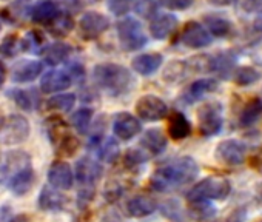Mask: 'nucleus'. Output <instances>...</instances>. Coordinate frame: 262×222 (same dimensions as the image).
Instances as JSON below:
<instances>
[{
  "label": "nucleus",
  "instance_id": "nucleus-1",
  "mask_svg": "<svg viewBox=\"0 0 262 222\" xmlns=\"http://www.w3.org/2000/svg\"><path fill=\"white\" fill-rule=\"evenodd\" d=\"M199 174V165L193 158L184 156L159 167L151 176V187L158 191H171L191 184Z\"/></svg>",
  "mask_w": 262,
  "mask_h": 222
},
{
  "label": "nucleus",
  "instance_id": "nucleus-2",
  "mask_svg": "<svg viewBox=\"0 0 262 222\" xmlns=\"http://www.w3.org/2000/svg\"><path fill=\"white\" fill-rule=\"evenodd\" d=\"M5 176L8 188L17 194H27L34 184V171L30 156L24 151H10L5 161Z\"/></svg>",
  "mask_w": 262,
  "mask_h": 222
},
{
  "label": "nucleus",
  "instance_id": "nucleus-3",
  "mask_svg": "<svg viewBox=\"0 0 262 222\" xmlns=\"http://www.w3.org/2000/svg\"><path fill=\"white\" fill-rule=\"evenodd\" d=\"M93 77L96 85L110 96H122L131 90L133 76L117 63H100L93 70Z\"/></svg>",
  "mask_w": 262,
  "mask_h": 222
},
{
  "label": "nucleus",
  "instance_id": "nucleus-4",
  "mask_svg": "<svg viewBox=\"0 0 262 222\" xmlns=\"http://www.w3.org/2000/svg\"><path fill=\"white\" fill-rule=\"evenodd\" d=\"M102 176V165L91 158H80L76 164V181L80 185L79 202L86 205L94 196V188Z\"/></svg>",
  "mask_w": 262,
  "mask_h": 222
},
{
  "label": "nucleus",
  "instance_id": "nucleus-5",
  "mask_svg": "<svg viewBox=\"0 0 262 222\" xmlns=\"http://www.w3.org/2000/svg\"><path fill=\"white\" fill-rule=\"evenodd\" d=\"M230 181L224 176H208L188 191L190 201L225 199L230 194Z\"/></svg>",
  "mask_w": 262,
  "mask_h": 222
},
{
  "label": "nucleus",
  "instance_id": "nucleus-6",
  "mask_svg": "<svg viewBox=\"0 0 262 222\" xmlns=\"http://www.w3.org/2000/svg\"><path fill=\"white\" fill-rule=\"evenodd\" d=\"M117 36L123 51H138L147 45V36L144 30L133 17H125L117 24Z\"/></svg>",
  "mask_w": 262,
  "mask_h": 222
},
{
  "label": "nucleus",
  "instance_id": "nucleus-7",
  "mask_svg": "<svg viewBox=\"0 0 262 222\" xmlns=\"http://www.w3.org/2000/svg\"><path fill=\"white\" fill-rule=\"evenodd\" d=\"M198 124H199V131L202 136L210 138V136L217 135L224 124L222 103L216 100L204 103L198 109Z\"/></svg>",
  "mask_w": 262,
  "mask_h": 222
},
{
  "label": "nucleus",
  "instance_id": "nucleus-8",
  "mask_svg": "<svg viewBox=\"0 0 262 222\" xmlns=\"http://www.w3.org/2000/svg\"><path fill=\"white\" fill-rule=\"evenodd\" d=\"M30 122L22 115H11L2 127V141L7 145L24 144L30 136Z\"/></svg>",
  "mask_w": 262,
  "mask_h": 222
},
{
  "label": "nucleus",
  "instance_id": "nucleus-9",
  "mask_svg": "<svg viewBox=\"0 0 262 222\" xmlns=\"http://www.w3.org/2000/svg\"><path fill=\"white\" fill-rule=\"evenodd\" d=\"M136 113L144 121L156 122L168 115V106L161 97L155 94H147L136 102Z\"/></svg>",
  "mask_w": 262,
  "mask_h": 222
},
{
  "label": "nucleus",
  "instance_id": "nucleus-10",
  "mask_svg": "<svg viewBox=\"0 0 262 222\" xmlns=\"http://www.w3.org/2000/svg\"><path fill=\"white\" fill-rule=\"evenodd\" d=\"M214 158L219 164L236 167L245 161V145L236 139H225L217 144L214 150Z\"/></svg>",
  "mask_w": 262,
  "mask_h": 222
},
{
  "label": "nucleus",
  "instance_id": "nucleus-11",
  "mask_svg": "<svg viewBox=\"0 0 262 222\" xmlns=\"http://www.w3.org/2000/svg\"><path fill=\"white\" fill-rule=\"evenodd\" d=\"M108 28H110L108 17L96 11L85 13L79 20V30L85 39H96L100 34H103Z\"/></svg>",
  "mask_w": 262,
  "mask_h": 222
},
{
  "label": "nucleus",
  "instance_id": "nucleus-12",
  "mask_svg": "<svg viewBox=\"0 0 262 222\" xmlns=\"http://www.w3.org/2000/svg\"><path fill=\"white\" fill-rule=\"evenodd\" d=\"M141 122L129 113H119L113 119V133L122 141H129L141 133Z\"/></svg>",
  "mask_w": 262,
  "mask_h": 222
},
{
  "label": "nucleus",
  "instance_id": "nucleus-13",
  "mask_svg": "<svg viewBox=\"0 0 262 222\" xmlns=\"http://www.w3.org/2000/svg\"><path fill=\"white\" fill-rule=\"evenodd\" d=\"M211 40V34L198 22H188L181 34V42L188 48H205Z\"/></svg>",
  "mask_w": 262,
  "mask_h": 222
},
{
  "label": "nucleus",
  "instance_id": "nucleus-14",
  "mask_svg": "<svg viewBox=\"0 0 262 222\" xmlns=\"http://www.w3.org/2000/svg\"><path fill=\"white\" fill-rule=\"evenodd\" d=\"M48 182L57 190H70L74 184V173L68 162L57 161L48 168Z\"/></svg>",
  "mask_w": 262,
  "mask_h": 222
},
{
  "label": "nucleus",
  "instance_id": "nucleus-15",
  "mask_svg": "<svg viewBox=\"0 0 262 222\" xmlns=\"http://www.w3.org/2000/svg\"><path fill=\"white\" fill-rule=\"evenodd\" d=\"M70 85H71V76L63 70H51L47 74H43L40 80V90L45 94L63 91L70 88Z\"/></svg>",
  "mask_w": 262,
  "mask_h": 222
},
{
  "label": "nucleus",
  "instance_id": "nucleus-16",
  "mask_svg": "<svg viewBox=\"0 0 262 222\" xmlns=\"http://www.w3.org/2000/svg\"><path fill=\"white\" fill-rule=\"evenodd\" d=\"M158 208V202L150 196H135L126 202V213L131 217H147Z\"/></svg>",
  "mask_w": 262,
  "mask_h": 222
},
{
  "label": "nucleus",
  "instance_id": "nucleus-17",
  "mask_svg": "<svg viewBox=\"0 0 262 222\" xmlns=\"http://www.w3.org/2000/svg\"><path fill=\"white\" fill-rule=\"evenodd\" d=\"M43 70V63L37 62V60H24L19 62L14 70H13V80L17 83H27V82H33L34 79L39 77V74Z\"/></svg>",
  "mask_w": 262,
  "mask_h": 222
},
{
  "label": "nucleus",
  "instance_id": "nucleus-18",
  "mask_svg": "<svg viewBox=\"0 0 262 222\" xmlns=\"http://www.w3.org/2000/svg\"><path fill=\"white\" fill-rule=\"evenodd\" d=\"M178 27V17L173 14H162L158 16L151 20L150 24V34L158 39V40H164L168 36L173 34V31Z\"/></svg>",
  "mask_w": 262,
  "mask_h": 222
},
{
  "label": "nucleus",
  "instance_id": "nucleus-19",
  "mask_svg": "<svg viewBox=\"0 0 262 222\" xmlns=\"http://www.w3.org/2000/svg\"><path fill=\"white\" fill-rule=\"evenodd\" d=\"M162 62H164V59L161 54L147 53V54H139L138 57H135L131 65H133V70L136 73H139L141 76H150L161 68Z\"/></svg>",
  "mask_w": 262,
  "mask_h": 222
},
{
  "label": "nucleus",
  "instance_id": "nucleus-20",
  "mask_svg": "<svg viewBox=\"0 0 262 222\" xmlns=\"http://www.w3.org/2000/svg\"><path fill=\"white\" fill-rule=\"evenodd\" d=\"M37 205L43 211H57L65 205V197L51 185H45L39 194Z\"/></svg>",
  "mask_w": 262,
  "mask_h": 222
},
{
  "label": "nucleus",
  "instance_id": "nucleus-21",
  "mask_svg": "<svg viewBox=\"0 0 262 222\" xmlns=\"http://www.w3.org/2000/svg\"><path fill=\"white\" fill-rule=\"evenodd\" d=\"M142 150L147 154H161L167 147V138L159 128H151L145 131L142 141H141Z\"/></svg>",
  "mask_w": 262,
  "mask_h": 222
},
{
  "label": "nucleus",
  "instance_id": "nucleus-22",
  "mask_svg": "<svg viewBox=\"0 0 262 222\" xmlns=\"http://www.w3.org/2000/svg\"><path fill=\"white\" fill-rule=\"evenodd\" d=\"M59 14L60 11L54 0H40L31 10V17L37 24H51Z\"/></svg>",
  "mask_w": 262,
  "mask_h": 222
},
{
  "label": "nucleus",
  "instance_id": "nucleus-23",
  "mask_svg": "<svg viewBox=\"0 0 262 222\" xmlns=\"http://www.w3.org/2000/svg\"><path fill=\"white\" fill-rule=\"evenodd\" d=\"M168 135L174 141H182L191 135V124L190 121L179 111H174L168 122Z\"/></svg>",
  "mask_w": 262,
  "mask_h": 222
},
{
  "label": "nucleus",
  "instance_id": "nucleus-24",
  "mask_svg": "<svg viewBox=\"0 0 262 222\" xmlns=\"http://www.w3.org/2000/svg\"><path fill=\"white\" fill-rule=\"evenodd\" d=\"M216 88H217V82L214 79H199L190 85V88L185 93V99L187 102H194L207 96L208 93H213Z\"/></svg>",
  "mask_w": 262,
  "mask_h": 222
},
{
  "label": "nucleus",
  "instance_id": "nucleus-25",
  "mask_svg": "<svg viewBox=\"0 0 262 222\" xmlns=\"http://www.w3.org/2000/svg\"><path fill=\"white\" fill-rule=\"evenodd\" d=\"M260 115H262V100L259 97H254L250 102H247L241 111V116H239L241 127H248V125L254 124Z\"/></svg>",
  "mask_w": 262,
  "mask_h": 222
},
{
  "label": "nucleus",
  "instance_id": "nucleus-26",
  "mask_svg": "<svg viewBox=\"0 0 262 222\" xmlns=\"http://www.w3.org/2000/svg\"><path fill=\"white\" fill-rule=\"evenodd\" d=\"M70 54H71V47L67 45V43H62V42L53 43L51 47H48L43 51L45 62H48L50 65L62 63L63 60H67L70 57Z\"/></svg>",
  "mask_w": 262,
  "mask_h": 222
},
{
  "label": "nucleus",
  "instance_id": "nucleus-27",
  "mask_svg": "<svg viewBox=\"0 0 262 222\" xmlns=\"http://www.w3.org/2000/svg\"><path fill=\"white\" fill-rule=\"evenodd\" d=\"M74 103H76V96L71 93H65V94H57L48 99L47 106L48 109L57 111V113H68V111L73 109Z\"/></svg>",
  "mask_w": 262,
  "mask_h": 222
},
{
  "label": "nucleus",
  "instance_id": "nucleus-28",
  "mask_svg": "<svg viewBox=\"0 0 262 222\" xmlns=\"http://www.w3.org/2000/svg\"><path fill=\"white\" fill-rule=\"evenodd\" d=\"M205 25H207L210 34H213L216 37H224L231 31V22L224 17H219V16H207Z\"/></svg>",
  "mask_w": 262,
  "mask_h": 222
},
{
  "label": "nucleus",
  "instance_id": "nucleus-29",
  "mask_svg": "<svg viewBox=\"0 0 262 222\" xmlns=\"http://www.w3.org/2000/svg\"><path fill=\"white\" fill-rule=\"evenodd\" d=\"M190 216L196 220H207L214 216L216 208L208 201H190Z\"/></svg>",
  "mask_w": 262,
  "mask_h": 222
},
{
  "label": "nucleus",
  "instance_id": "nucleus-30",
  "mask_svg": "<svg viewBox=\"0 0 262 222\" xmlns=\"http://www.w3.org/2000/svg\"><path fill=\"white\" fill-rule=\"evenodd\" d=\"M236 62V56L230 51L221 53L214 57H211V71H217L219 74H228Z\"/></svg>",
  "mask_w": 262,
  "mask_h": 222
},
{
  "label": "nucleus",
  "instance_id": "nucleus-31",
  "mask_svg": "<svg viewBox=\"0 0 262 222\" xmlns=\"http://www.w3.org/2000/svg\"><path fill=\"white\" fill-rule=\"evenodd\" d=\"M93 119V109L91 108H80L71 116V124L76 128L77 133L85 135L88 131V127Z\"/></svg>",
  "mask_w": 262,
  "mask_h": 222
},
{
  "label": "nucleus",
  "instance_id": "nucleus-32",
  "mask_svg": "<svg viewBox=\"0 0 262 222\" xmlns=\"http://www.w3.org/2000/svg\"><path fill=\"white\" fill-rule=\"evenodd\" d=\"M188 65L187 62L182 60H173L164 71V79L167 82H178L181 79H184L188 73Z\"/></svg>",
  "mask_w": 262,
  "mask_h": 222
},
{
  "label": "nucleus",
  "instance_id": "nucleus-33",
  "mask_svg": "<svg viewBox=\"0 0 262 222\" xmlns=\"http://www.w3.org/2000/svg\"><path fill=\"white\" fill-rule=\"evenodd\" d=\"M119 156V145L114 139H106L99 144V159L103 162H114Z\"/></svg>",
  "mask_w": 262,
  "mask_h": 222
},
{
  "label": "nucleus",
  "instance_id": "nucleus-34",
  "mask_svg": "<svg viewBox=\"0 0 262 222\" xmlns=\"http://www.w3.org/2000/svg\"><path fill=\"white\" fill-rule=\"evenodd\" d=\"M147 158H148V154L142 148H131L125 154L123 165L129 170H133V168H138L139 165H142L147 161Z\"/></svg>",
  "mask_w": 262,
  "mask_h": 222
},
{
  "label": "nucleus",
  "instance_id": "nucleus-35",
  "mask_svg": "<svg viewBox=\"0 0 262 222\" xmlns=\"http://www.w3.org/2000/svg\"><path fill=\"white\" fill-rule=\"evenodd\" d=\"M73 30V20L68 16L59 14L51 24H50V31L56 36H67Z\"/></svg>",
  "mask_w": 262,
  "mask_h": 222
},
{
  "label": "nucleus",
  "instance_id": "nucleus-36",
  "mask_svg": "<svg viewBox=\"0 0 262 222\" xmlns=\"http://www.w3.org/2000/svg\"><path fill=\"white\" fill-rule=\"evenodd\" d=\"M234 79H236V83L247 86V85H251L259 80V73L251 66H242L236 71Z\"/></svg>",
  "mask_w": 262,
  "mask_h": 222
},
{
  "label": "nucleus",
  "instance_id": "nucleus-37",
  "mask_svg": "<svg viewBox=\"0 0 262 222\" xmlns=\"http://www.w3.org/2000/svg\"><path fill=\"white\" fill-rule=\"evenodd\" d=\"M161 5H162V0H139L136 4V11L142 17L150 19L158 13Z\"/></svg>",
  "mask_w": 262,
  "mask_h": 222
},
{
  "label": "nucleus",
  "instance_id": "nucleus-38",
  "mask_svg": "<svg viewBox=\"0 0 262 222\" xmlns=\"http://www.w3.org/2000/svg\"><path fill=\"white\" fill-rule=\"evenodd\" d=\"M42 43H43L42 36L36 31H31L25 39V48L31 53H36V54L42 51Z\"/></svg>",
  "mask_w": 262,
  "mask_h": 222
},
{
  "label": "nucleus",
  "instance_id": "nucleus-39",
  "mask_svg": "<svg viewBox=\"0 0 262 222\" xmlns=\"http://www.w3.org/2000/svg\"><path fill=\"white\" fill-rule=\"evenodd\" d=\"M10 96L13 97V100L24 109H31V99H30V94L27 91H22V90H13L10 91Z\"/></svg>",
  "mask_w": 262,
  "mask_h": 222
},
{
  "label": "nucleus",
  "instance_id": "nucleus-40",
  "mask_svg": "<svg viewBox=\"0 0 262 222\" xmlns=\"http://www.w3.org/2000/svg\"><path fill=\"white\" fill-rule=\"evenodd\" d=\"M236 4H237V8L241 11L250 14V13H254L260 8L262 0H236Z\"/></svg>",
  "mask_w": 262,
  "mask_h": 222
},
{
  "label": "nucleus",
  "instance_id": "nucleus-41",
  "mask_svg": "<svg viewBox=\"0 0 262 222\" xmlns=\"http://www.w3.org/2000/svg\"><path fill=\"white\" fill-rule=\"evenodd\" d=\"M193 2L194 0H162V5L174 11H182V10H188L193 5Z\"/></svg>",
  "mask_w": 262,
  "mask_h": 222
},
{
  "label": "nucleus",
  "instance_id": "nucleus-42",
  "mask_svg": "<svg viewBox=\"0 0 262 222\" xmlns=\"http://www.w3.org/2000/svg\"><path fill=\"white\" fill-rule=\"evenodd\" d=\"M16 50H17V40L13 36H8L5 39V42L2 43V47H0V54L11 57V56L16 54Z\"/></svg>",
  "mask_w": 262,
  "mask_h": 222
},
{
  "label": "nucleus",
  "instance_id": "nucleus-43",
  "mask_svg": "<svg viewBox=\"0 0 262 222\" xmlns=\"http://www.w3.org/2000/svg\"><path fill=\"white\" fill-rule=\"evenodd\" d=\"M110 10L117 16L125 14L129 10V0H113L110 4Z\"/></svg>",
  "mask_w": 262,
  "mask_h": 222
},
{
  "label": "nucleus",
  "instance_id": "nucleus-44",
  "mask_svg": "<svg viewBox=\"0 0 262 222\" xmlns=\"http://www.w3.org/2000/svg\"><path fill=\"white\" fill-rule=\"evenodd\" d=\"M250 56H251V59L254 60V63H257V65L262 66V39H260L259 42H256V43L251 47Z\"/></svg>",
  "mask_w": 262,
  "mask_h": 222
},
{
  "label": "nucleus",
  "instance_id": "nucleus-45",
  "mask_svg": "<svg viewBox=\"0 0 262 222\" xmlns=\"http://www.w3.org/2000/svg\"><path fill=\"white\" fill-rule=\"evenodd\" d=\"M207 2L213 7H228L234 2V0H207Z\"/></svg>",
  "mask_w": 262,
  "mask_h": 222
},
{
  "label": "nucleus",
  "instance_id": "nucleus-46",
  "mask_svg": "<svg viewBox=\"0 0 262 222\" xmlns=\"http://www.w3.org/2000/svg\"><path fill=\"white\" fill-rule=\"evenodd\" d=\"M103 222H120V217L116 216V211L110 210V211L103 216Z\"/></svg>",
  "mask_w": 262,
  "mask_h": 222
},
{
  "label": "nucleus",
  "instance_id": "nucleus-47",
  "mask_svg": "<svg viewBox=\"0 0 262 222\" xmlns=\"http://www.w3.org/2000/svg\"><path fill=\"white\" fill-rule=\"evenodd\" d=\"M254 30H256L257 33H262V10L259 11V14H257L256 19H254Z\"/></svg>",
  "mask_w": 262,
  "mask_h": 222
},
{
  "label": "nucleus",
  "instance_id": "nucleus-48",
  "mask_svg": "<svg viewBox=\"0 0 262 222\" xmlns=\"http://www.w3.org/2000/svg\"><path fill=\"white\" fill-rule=\"evenodd\" d=\"M254 193H256V197H257V201L262 204V182H259V184L256 185V190H254Z\"/></svg>",
  "mask_w": 262,
  "mask_h": 222
},
{
  "label": "nucleus",
  "instance_id": "nucleus-49",
  "mask_svg": "<svg viewBox=\"0 0 262 222\" xmlns=\"http://www.w3.org/2000/svg\"><path fill=\"white\" fill-rule=\"evenodd\" d=\"M4 80H5V68L2 63H0V85L4 83Z\"/></svg>",
  "mask_w": 262,
  "mask_h": 222
},
{
  "label": "nucleus",
  "instance_id": "nucleus-50",
  "mask_svg": "<svg viewBox=\"0 0 262 222\" xmlns=\"http://www.w3.org/2000/svg\"><path fill=\"white\" fill-rule=\"evenodd\" d=\"M11 222H28V220H27V217H25V216H17V217H14Z\"/></svg>",
  "mask_w": 262,
  "mask_h": 222
},
{
  "label": "nucleus",
  "instance_id": "nucleus-51",
  "mask_svg": "<svg viewBox=\"0 0 262 222\" xmlns=\"http://www.w3.org/2000/svg\"><path fill=\"white\" fill-rule=\"evenodd\" d=\"M4 124H5V118H4V115H2V109H0V130H2Z\"/></svg>",
  "mask_w": 262,
  "mask_h": 222
},
{
  "label": "nucleus",
  "instance_id": "nucleus-52",
  "mask_svg": "<svg viewBox=\"0 0 262 222\" xmlns=\"http://www.w3.org/2000/svg\"><path fill=\"white\" fill-rule=\"evenodd\" d=\"M0 28H2V24H0Z\"/></svg>",
  "mask_w": 262,
  "mask_h": 222
}]
</instances>
